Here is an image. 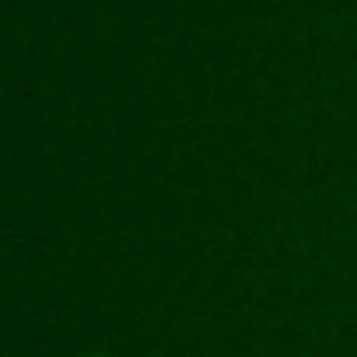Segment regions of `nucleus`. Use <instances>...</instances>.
Segmentation results:
<instances>
[{
    "mask_svg": "<svg viewBox=\"0 0 357 357\" xmlns=\"http://www.w3.org/2000/svg\"><path fill=\"white\" fill-rule=\"evenodd\" d=\"M95 357H102V354H95Z\"/></svg>",
    "mask_w": 357,
    "mask_h": 357,
    "instance_id": "1",
    "label": "nucleus"
}]
</instances>
